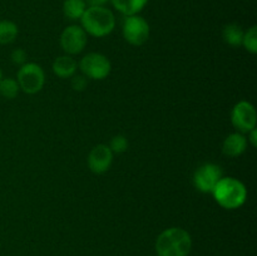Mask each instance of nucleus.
Returning a JSON list of instances; mask_svg holds the SVG:
<instances>
[{"label":"nucleus","mask_w":257,"mask_h":256,"mask_svg":"<svg viewBox=\"0 0 257 256\" xmlns=\"http://www.w3.org/2000/svg\"><path fill=\"white\" fill-rule=\"evenodd\" d=\"M157 256H188L192 248L191 235L182 227H170L156 240Z\"/></svg>","instance_id":"1"},{"label":"nucleus","mask_w":257,"mask_h":256,"mask_svg":"<svg viewBox=\"0 0 257 256\" xmlns=\"http://www.w3.org/2000/svg\"><path fill=\"white\" fill-rule=\"evenodd\" d=\"M211 193L216 202L226 210H236L241 207L247 198L246 186L233 177L221 178Z\"/></svg>","instance_id":"2"},{"label":"nucleus","mask_w":257,"mask_h":256,"mask_svg":"<svg viewBox=\"0 0 257 256\" xmlns=\"http://www.w3.org/2000/svg\"><path fill=\"white\" fill-rule=\"evenodd\" d=\"M80 23L87 34L103 38L114 30L115 17L112 10L105 7H88L80 18Z\"/></svg>","instance_id":"3"},{"label":"nucleus","mask_w":257,"mask_h":256,"mask_svg":"<svg viewBox=\"0 0 257 256\" xmlns=\"http://www.w3.org/2000/svg\"><path fill=\"white\" fill-rule=\"evenodd\" d=\"M17 82L20 90L27 94H35L44 87V70L37 63H25L18 70Z\"/></svg>","instance_id":"4"},{"label":"nucleus","mask_w":257,"mask_h":256,"mask_svg":"<svg viewBox=\"0 0 257 256\" xmlns=\"http://www.w3.org/2000/svg\"><path fill=\"white\" fill-rule=\"evenodd\" d=\"M83 75L89 79L103 80L110 74L112 64L104 54L100 53H88L80 59L78 64Z\"/></svg>","instance_id":"5"},{"label":"nucleus","mask_w":257,"mask_h":256,"mask_svg":"<svg viewBox=\"0 0 257 256\" xmlns=\"http://www.w3.org/2000/svg\"><path fill=\"white\" fill-rule=\"evenodd\" d=\"M122 33L125 42L130 43L131 45L140 47L145 44L150 38V24L141 15L125 17L122 24Z\"/></svg>","instance_id":"6"},{"label":"nucleus","mask_w":257,"mask_h":256,"mask_svg":"<svg viewBox=\"0 0 257 256\" xmlns=\"http://www.w3.org/2000/svg\"><path fill=\"white\" fill-rule=\"evenodd\" d=\"M231 122L233 127L240 133H248L256 128L257 114L256 109L247 100L236 103L231 112Z\"/></svg>","instance_id":"7"},{"label":"nucleus","mask_w":257,"mask_h":256,"mask_svg":"<svg viewBox=\"0 0 257 256\" xmlns=\"http://www.w3.org/2000/svg\"><path fill=\"white\" fill-rule=\"evenodd\" d=\"M222 177L220 166L215 163H205L196 170L193 175V185L200 192L211 193Z\"/></svg>","instance_id":"8"},{"label":"nucleus","mask_w":257,"mask_h":256,"mask_svg":"<svg viewBox=\"0 0 257 256\" xmlns=\"http://www.w3.org/2000/svg\"><path fill=\"white\" fill-rule=\"evenodd\" d=\"M87 35L80 25H69L60 34V47L68 55L79 54L87 45Z\"/></svg>","instance_id":"9"},{"label":"nucleus","mask_w":257,"mask_h":256,"mask_svg":"<svg viewBox=\"0 0 257 256\" xmlns=\"http://www.w3.org/2000/svg\"><path fill=\"white\" fill-rule=\"evenodd\" d=\"M113 155L114 153L107 145L94 146L88 155V167L95 175H102L112 166Z\"/></svg>","instance_id":"10"},{"label":"nucleus","mask_w":257,"mask_h":256,"mask_svg":"<svg viewBox=\"0 0 257 256\" xmlns=\"http://www.w3.org/2000/svg\"><path fill=\"white\" fill-rule=\"evenodd\" d=\"M246 148H247V138L240 132L228 135L222 143L223 155L228 157H238L245 152Z\"/></svg>","instance_id":"11"},{"label":"nucleus","mask_w":257,"mask_h":256,"mask_svg":"<svg viewBox=\"0 0 257 256\" xmlns=\"http://www.w3.org/2000/svg\"><path fill=\"white\" fill-rule=\"evenodd\" d=\"M53 73H54L57 77L65 79V78H72L73 75H75L78 69V63L75 62L74 58H72L70 55H60L57 59L53 62L52 65Z\"/></svg>","instance_id":"12"},{"label":"nucleus","mask_w":257,"mask_h":256,"mask_svg":"<svg viewBox=\"0 0 257 256\" xmlns=\"http://www.w3.org/2000/svg\"><path fill=\"white\" fill-rule=\"evenodd\" d=\"M110 3L120 14L124 17H131V15L140 14L148 4V0H110Z\"/></svg>","instance_id":"13"},{"label":"nucleus","mask_w":257,"mask_h":256,"mask_svg":"<svg viewBox=\"0 0 257 256\" xmlns=\"http://www.w3.org/2000/svg\"><path fill=\"white\" fill-rule=\"evenodd\" d=\"M87 8L84 0H64L63 14L69 20H80Z\"/></svg>","instance_id":"14"},{"label":"nucleus","mask_w":257,"mask_h":256,"mask_svg":"<svg viewBox=\"0 0 257 256\" xmlns=\"http://www.w3.org/2000/svg\"><path fill=\"white\" fill-rule=\"evenodd\" d=\"M243 32L242 28L240 25L235 24H227L222 30V38L228 45L231 47H240L242 45V39H243Z\"/></svg>","instance_id":"15"},{"label":"nucleus","mask_w":257,"mask_h":256,"mask_svg":"<svg viewBox=\"0 0 257 256\" xmlns=\"http://www.w3.org/2000/svg\"><path fill=\"white\" fill-rule=\"evenodd\" d=\"M18 25L12 20H0V44H10L18 37Z\"/></svg>","instance_id":"16"},{"label":"nucleus","mask_w":257,"mask_h":256,"mask_svg":"<svg viewBox=\"0 0 257 256\" xmlns=\"http://www.w3.org/2000/svg\"><path fill=\"white\" fill-rule=\"evenodd\" d=\"M20 87L14 78H2L0 80V95L5 99H14L19 94Z\"/></svg>","instance_id":"17"},{"label":"nucleus","mask_w":257,"mask_h":256,"mask_svg":"<svg viewBox=\"0 0 257 256\" xmlns=\"http://www.w3.org/2000/svg\"><path fill=\"white\" fill-rule=\"evenodd\" d=\"M242 45L251 54H256L257 53V27H255V25L251 27L247 32H245Z\"/></svg>","instance_id":"18"},{"label":"nucleus","mask_w":257,"mask_h":256,"mask_svg":"<svg viewBox=\"0 0 257 256\" xmlns=\"http://www.w3.org/2000/svg\"><path fill=\"white\" fill-rule=\"evenodd\" d=\"M108 147L113 153H124L128 150V140L122 135H117L110 140Z\"/></svg>","instance_id":"19"},{"label":"nucleus","mask_w":257,"mask_h":256,"mask_svg":"<svg viewBox=\"0 0 257 256\" xmlns=\"http://www.w3.org/2000/svg\"><path fill=\"white\" fill-rule=\"evenodd\" d=\"M27 58H28L27 52H25L24 49H22V48L14 49L12 52V55H10V59H12L13 64L19 65V67H22L23 64L27 63Z\"/></svg>","instance_id":"20"},{"label":"nucleus","mask_w":257,"mask_h":256,"mask_svg":"<svg viewBox=\"0 0 257 256\" xmlns=\"http://www.w3.org/2000/svg\"><path fill=\"white\" fill-rule=\"evenodd\" d=\"M88 87L87 77L84 75H73L72 77V88L77 92H83Z\"/></svg>","instance_id":"21"},{"label":"nucleus","mask_w":257,"mask_h":256,"mask_svg":"<svg viewBox=\"0 0 257 256\" xmlns=\"http://www.w3.org/2000/svg\"><path fill=\"white\" fill-rule=\"evenodd\" d=\"M87 7H105L108 2L110 0H84Z\"/></svg>","instance_id":"22"},{"label":"nucleus","mask_w":257,"mask_h":256,"mask_svg":"<svg viewBox=\"0 0 257 256\" xmlns=\"http://www.w3.org/2000/svg\"><path fill=\"white\" fill-rule=\"evenodd\" d=\"M247 141L251 143V146H252V147H256V146H257V131H256V128H253V130H251L250 132H248Z\"/></svg>","instance_id":"23"},{"label":"nucleus","mask_w":257,"mask_h":256,"mask_svg":"<svg viewBox=\"0 0 257 256\" xmlns=\"http://www.w3.org/2000/svg\"><path fill=\"white\" fill-rule=\"evenodd\" d=\"M2 78H3V73H2V69H0V80H2Z\"/></svg>","instance_id":"24"}]
</instances>
